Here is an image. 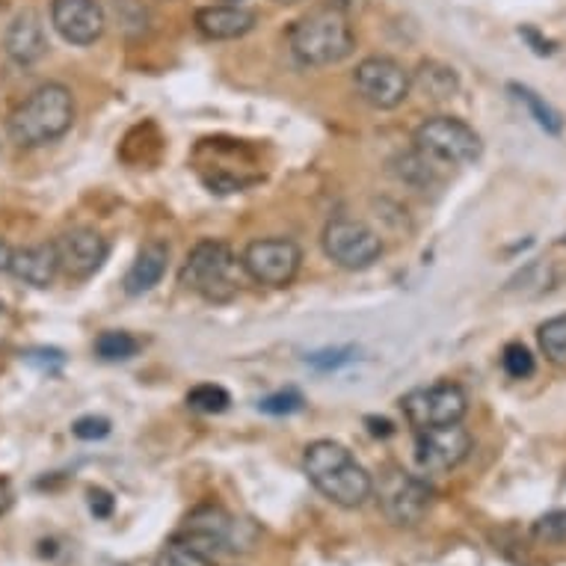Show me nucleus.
<instances>
[{
	"mask_svg": "<svg viewBox=\"0 0 566 566\" xmlns=\"http://www.w3.org/2000/svg\"><path fill=\"white\" fill-rule=\"evenodd\" d=\"M350 356L347 350H333V353H312L308 356V363L315 365V368H338L342 363H347Z\"/></svg>",
	"mask_w": 566,
	"mask_h": 566,
	"instance_id": "nucleus-30",
	"label": "nucleus"
},
{
	"mask_svg": "<svg viewBox=\"0 0 566 566\" xmlns=\"http://www.w3.org/2000/svg\"><path fill=\"white\" fill-rule=\"evenodd\" d=\"M502 365H504V371L511 374L513 380H525V377H531V374H534V368H537V363H534L531 350L520 342H513L504 347Z\"/></svg>",
	"mask_w": 566,
	"mask_h": 566,
	"instance_id": "nucleus-25",
	"label": "nucleus"
},
{
	"mask_svg": "<svg viewBox=\"0 0 566 566\" xmlns=\"http://www.w3.org/2000/svg\"><path fill=\"white\" fill-rule=\"evenodd\" d=\"M139 342L130 333L122 329H107L95 338V356L104 363H128L130 356H137Z\"/></svg>",
	"mask_w": 566,
	"mask_h": 566,
	"instance_id": "nucleus-21",
	"label": "nucleus"
},
{
	"mask_svg": "<svg viewBox=\"0 0 566 566\" xmlns=\"http://www.w3.org/2000/svg\"><path fill=\"white\" fill-rule=\"evenodd\" d=\"M261 412H270V416H291V412H297L303 409V395L294 389L289 391H276V395H270L259 403Z\"/></svg>",
	"mask_w": 566,
	"mask_h": 566,
	"instance_id": "nucleus-27",
	"label": "nucleus"
},
{
	"mask_svg": "<svg viewBox=\"0 0 566 566\" xmlns=\"http://www.w3.org/2000/svg\"><path fill=\"white\" fill-rule=\"evenodd\" d=\"M416 151L442 167H469L483 155L481 134L454 116H430L416 128Z\"/></svg>",
	"mask_w": 566,
	"mask_h": 566,
	"instance_id": "nucleus-6",
	"label": "nucleus"
},
{
	"mask_svg": "<svg viewBox=\"0 0 566 566\" xmlns=\"http://www.w3.org/2000/svg\"><path fill=\"white\" fill-rule=\"evenodd\" d=\"M356 93L377 111H395L412 93V75L391 56H368L353 75Z\"/></svg>",
	"mask_w": 566,
	"mask_h": 566,
	"instance_id": "nucleus-8",
	"label": "nucleus"
},
{
	"mask_svg": "<svg viewBox=\"0 0 566 566\" xmlns=\"http://www.w3.org/2000/svg\"><path fill=\"white\" fill-rule=\"evenodd\" d=\"M511 90L516 93V98H520V102L528 107L531 116L537 119L539 128L548 130V134H560V130H564V119H560V113L552 111V107H548V104L543 102L537 93H534V90H528V86H516V84H513Z\"/></svg>",
	"mask_w": 566,
	"mask_h": 566,
	"instance_id": "nucleus-22",
	"label": "nucleus"
},
{
	"mask_svg": "<svg viewBox=\"0 0 566 566\" xmlns=\"http://www.w3.org/2000/svg\"><path fill=\"white\" fill-rule=\"evenodd\" d=\"M303 250L289 238H259L243 250L241 268L247 276L268 289H285L300 273Z\"/></svg>",
	"mask_w": 566,
	"mask_h": 566,
	"instance_id": "nucleus-9",
	"label": "nucleus"
},
{
	"mask_svg": "<svg viewBox=\"0 0 566 566\" xmlns=\"http://www.w3.org/2000/svg\"><path fill=\"white\" fill-rule=\"evenodd\" d=\"M196 28L208 39H241L255 28V12L243 7H202L196 12Z\"/></svg>",
	"mask_w": 566,
	"mask_h": 566,
	"instance_id": "nucleus-19",
	"label": "nucleus"
},
{
	"mask_svg": "<svg viewBox=\"0 0 566 566\" xmlns=\"http://www.w3.org/2000/svg\"><path fill=\"white\" fill-rule=\"evenodd\" d=\"M75 95L63 84H45L36 93H30L28 102L12 113L7 130L15 146L36 149L69 134V128L75 125Z\"/></svg>",
	"mask_w": 566,
	"mask_h": 566,
	"instance_id": "nucleus-2",
	"label": "nucleus"
},
{
	"mask_svg": "<svg viewBox=\"0 0 566 566\" xmlns=\"http://www.w3.org/2000/svg\"><path fill=\"white\" fill-rule=\"evenodd\" d=\"M534 539L539 543H566V511H552L546 516H539L531 528Z\"/></svg>",
	"mask_w": 566,
	"mask_h": 566,
	"instance_id": "nucleus-26",
	"label": "nucleus"
},
{
	"mask_svg": "<svg viewBox=\"0 0 566 566\" xmlns=\"http://www.w3.org/2000/svg\"><path fill=\"white\" fill-rule=\"evenodd\" d=\"M469 451H472V437L463 428V421L446 428L416 430V460L424 472H451L463 463Z\"/></svg>",
	"mask_w": 566,
	"mask_h": 566,
	"instance_id": "nucleus-12",
	"label": "nucleus"
},
{
	"mask_svg": "<svg viewBox=\"0 0 566 566\" xmlns=\"http://www.w3.org/2000/svg\"><path fill=\"white\" fill-rule=\"evenodd\" d=\"M368 424H371L374 437H391V421L386 418H368Z\"/></svg>",
	"mask_w": 566,
	"mask_h": 566,
	"instance_id": "nucleus-32",
	"label": "nucleus"
},
{
	"mask_svg": "<svg viewBox=\"0 0 566 566\" xmlns=\"http://www.w3.org/2000/svg\"><path fill=\"white\" fill-rule=\"evenodd\" d=\"M324 252L344 270H365L382 255V238L371 226L338 217L324 229Z\"/></svg>",
	"mask_w": 566,
	"mask_h": 566,
	"instance_id": "nucleus-10",
	"label": "nucleus"
},
{
	"mask_svg": "<svg viewBox=\"0 0 566 566\" xmlns=\"http://www.w3.org/2000/svg\"><path fill=\"white\" fill-rule=\"evenodd\" d=\"M232 403L229 391L223 386H214V382H202V386H193L187 391V407L196 409V412H208V416H217V412H226Z\"/></svg>",
	"mask_w": 566,
	"mask_h": 566,
	"instance_id": "nucleus-23",
	"label": "nucleus"
},
{
	"mask_svg": "<svg viewBox=\"0 0 566 566\" xmlns=\"http://www.w3.org/2000/svg\"><path fill=\"white\" fill-rule=\"evenodd\" d=\"M193 167L214 193H238L261 178L259 160L241 139H202L193 151Z\"/></svg>",
	"mask_w": 566,
	"mask_h": 566,
	"instance_id": "nucleus-5",
	"label": "nucleus"
},
{
	"mask_svg": "<svg viewBox=\"0 0 566 566\" xmlns=\"http://www.w3.org/2000/svg\"><path fill=\"white\" fill-rule=\"evenodd\" d=\"M12 499H15V495H12L10 478H0V516H3V513L10 511V507H12Z\"/></svg>",
	"mask_w": 566,
	"mask_h": 566,
	"instance_id": "nucleus-31",
	"label": "nucleus"
},
{
	"mask_svg": "<svg viewBox=\"0 0 566 566\" xmlns=\"http://www.w3.org/2000/svg\"><path fill=\"white\" fill-rule=\"evenodd\" d=\"M72 433L84 442H95V439H104L111 433V421L104 416H84L72 424Z\"/></svg>",
	"mask_w": 566,
	"mask_h": 566,
	"instance_id": "nucleus-28",
	"label": "nucleus"
},
{
	"mask_svg": "<svg viewBox=\"0 0 566 566\" xmlns=\"http://www.w3.org/2000/svg\"><path fill=\"white\" fill-rule=\"evenodd\" d=\"M303 472L324 499L338 507H363L374 495L371 474L356 463V457L333 439H317L303 454Z\"/></svg>",
	"mask_w": 566,
	"mask_h": 566,
	"instance_id": "nucleus-1",
	"label": "nucleus"
},
{
	"mask_svg": "<svg viewBox=\"0 0 566 566\" xmlns=\"http://www.w3.org/2000/svg\"><path fill=\"white\" fill-rule=\"evenodd\" d=\"M412 90H418L430 102H448L460 93V77H457L454 69H448L437 60H428V63L418 65V72L412 75Z\"/></svg>",
	"mask_w": 566,
	"mask_h": 566,
	"instance_id": "nucleus-20",
	"label": "nucleus"
},
{
	"mask_svg": "<svg viewBox=\"0 0 566 566\" xmlns=\"http://www.w3.org/2000/svg\"><path fill=\"white\" fill-rule=\"evenodd\" d=\"M539 347L555 365H566V315L552 317L539 326Z\"/></svg>",
	"mask_w": 566,
	"mask_h": 566,
	"instance_id": "nucleus-24",
	"label": "nucleus"
},
{
	"mask_svg": "<svg viewBox=\"0 0 566 566\" xmlns=\"http://www.w3.org/2000/svg\"><path fill=\"white\" fill-rule=\"evenodd\" d=\"M3 51L19 65H33L48 54L45 24L39 19V12L24 10L10 21V28L3 33Z\"/></svg>",
	"mask_w": 566,
	"mask_h": 566,
	"instance_id": "nucleus-15",
	"label": "nucleus"
},
{
	"mask_svg": "<svg viewBox=\"0 0 566 566\" xmlns=\"http://www.w3.org/2000/svg\"><path fill=\"white\" fill-rule=\"evenodd\" d=\"M291 54L297 56V63L321 69V65H335L347 60L356 48L350 21L342 10L308 12L306 19H300L289 33Z\"/></svg>",
	"mask_w": 566,
	"mask_h": 566,
	"instance_id": "nucleus-3",
	"label": "nucleus"
},
{
	"mask_svg": "<svg viewBox=\"0 0 566 566\" xmlns=\"http://www.w3.org/2000/svg\"><path fill=\"white\" fill-rule=\"evenodd\" d=\"M220 548H223V543L217 537L185 525L181 534H176L167 546L160 548L155 566H211Z\"/></svg>",
	"mask_w": 566,
	"mask_h": 566,
	"instance_id": "nucleus-16",
	"label": "nucleus"
},
{
	"mask_svg": "<svg viewBox=\"0 0 566 566\" xmlns=\"http://www.w3.org/2000/svg\"><path fill=\"white\" fill-rule=\"evenodd\" d=\"M10 273L21 279L24 285H33V289L54 285V279L60 276V261H56L54 243H39V247H24V250L12 252Z\"/></svg>",
	"mask_w": 566,
	"mask_h": 566,
	"instance_id": "nucleus-17",
	"label": "nucleus"
},
{
	"mask_svg": "<svg viewBox=\"0 0 566 566\" xmlns=\"http://www.w3.org/2000/svg\"><path fill=\"white\" fill-rule=\"evenodd\" d=\"M169 264V247L164 241H149L143 250L137 252V259L130 264V270L125 273V294L130 297H139L158 285L164 273H167Z\"/></svg>",
	"mask_w": 566,
	"mask_h": 566,
	"instance_id": "nucleus-18",
	"label": "nucleus"
},
{
	"mask_svg": "<svg viewBox=\"0 0 566 566\" xmlns=\"http://www.w3.org/2000/svg\"><path fill=\"white\" fill-rule=\"evenodd\" d=\"M12 247L3 238H0V273H10V264H12Z\"/></svg>",
	"mask_w": 566,
	"mask_h": 566,
	"instance_id": "nucleus-33",
	"label": "nucleus"
},
{
	"mask_svg": "<svg viewBox=\"0 0 566 566\" xmlns=\"http://www.w3.org/2000/svg\"><path fill=\"white\" fill-rule=\"evenodd\" d=\"M279 3H297V0H279Z\"/></svg>",
	"mask_w": 566,
	"mask_h": 566,
	"instance_id": "nucleus-34",
	"label": "nucleus"
},
{
	"mask_svg": "<svg viewBox=\"0 0 566 566\" xmlns=\"http://www.w3.org/2000/svg\"><path fill=\"white\" fill-rule=\"evenodd\" d=\"M433 495H437L433 486L418 474H409L403 469H389V474H382L380 504L395 525H416L424 520Z\"/></svg>",
	"mask_w": 566,
	"mask_h": 566,
	"instance_id": "nucleus-11",
	"label": "nucleus"
},
{
	"mask_svg": "<svg viewBox=\"0 0 566 566\" xmlns=\"http://www.w3.org/2000/svg\"><path fill=\"white\" fill-rule=\"evenodd\" d=\"M51 24L72 45H93L104 33V10L98 0H54Z\"/></svg>",
	"mask_w": 566,
	"mask_h": 566,
	"instance_id": "nucleus-14",
	"label": "nucleus"
},
{
	"mask_svg": "<svg viewBox=\"0 0 566 566\" xmlns=\"http://www.w3.org/2000/svg\"><path fill=\"white\" fill-rule=\"evenodd\" d=\"M51 243H54L56 261H60V273L77 279V282L95 276L111 255V243L95 229H72Z\"/></svg>",
	"mask_w": 566,
	"mask_h": 566,
	"instance_id": "nucleus-13",
	"label": "nucleus"
},
{
	"mask_svg": "<svg viewBox=\"0 0 566 566\" xmlns=\"http://www.w3.org/2000/svg\"><path fill=\"white\" fill-rule=\"evenodd\" d=\"M238 268L241 261L234 259L232 247L226 241H199L187 252L185 268H181V285L196 291L208 303H229L238 294Z\"/></svg>",
	"mask_w": 566,
	"mask_h": 566,
	"instance_id": "nucleus-4",
	"label": "nucleus"
},
{
	"mask_svg": "<svg viewBox=\"0 0 566 566\" xmlns=\"http://www.w3.org/2000/svg\"><path fill=\"white\" fill-rule=\"evenodd\" d=\"M400 409L416 430L460 424L469 412V398L457 382H433L421 386L400 398Z\"/></svg>",
	"mask_w": 566,
	"mask_h": 566,
	"instance_id": "nucleus-7",
	"label": "nucleus"
},
{
	"mask_svg": "<svg viewBox=\"0 0 566 566\" xmlns=\"http://www.w3.org/2000/svg\"><path fill=\"white\" fill-rule=\"evenodd\" d=\"M113 507H116V502H113L111 492L102 490V486L90 490V511H93L95 520H111Z\"/></svg>",
	"mask_w": 566,
	"mask_h": 566,
	"instance_id": "nucleus-29",
	"label": "nucleus"
}]
</instances>
